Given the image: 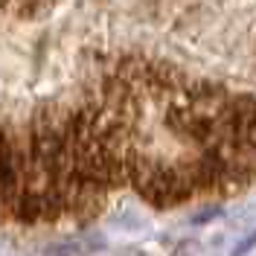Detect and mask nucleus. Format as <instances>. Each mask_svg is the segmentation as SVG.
I'll use <instances>...</instances> for the list:
<instances>
[{
	"label": "nucleus",
	"instance_id": "1",
	"mask_svg": "<svg viewBox=\"0 0 256 256\" xmlns=\"http://www.w3.org/2000/svg\"><path fill=\"white\" fill-rule=\"evenodd\" d=\"M20 154L24 134L0 128V218H12L20 195Z\"/></svg>",
	"mask_w": 256,
	"mask_h": 256
},
{
	"label": "nucleus",
	"instance_id": "2",
	"mask_svg": "<svg viewBox=\"0 0 256 256\" xmlns=\"http://www.w3.org/2000/svg\"><path fill=\"white\" fill-rule=\"evenodd\" d=\"M166 126L172 128L175 134L186 137L190 143L201 146L204 152H212L216 148V128H212V122L204 120V116H198V114H192L186 105H169Z\"/></svg>",
	"mask_w": 256,
	"mask_h": 256
},
{
	"label": "nucleus",
	"instance_id": "3",
	"mask_svg": "<svg viewBox=\"0 0 256 256\" xmlns=\"http://www.w3.org/2000/svg\"><path fill=\"white\" fill-rule=\"evenodd\" d=\"M230 96L233 94H230L227 88H222V84L198 82V84H190V88H186L180 105H186L192 114H198V116H204V120H210V122H216V120L224 114Z\"/></svg>",
	"mask_w": 256,
	"mask_h": 256
},
{
	"label": "nucleus",
	"instance_id": "4",
	"mask_svg": "<svg viewBox=\"0 0 256 256\" xmlns=\"http://www.w3.org/2000/svg\"><path fill=\"white\" fill-rule=\"evenodd\" d=\"M105 198H108V190L96 186V184H79V190L73 192L70 198V207L67 212L79 222H88V218H96L102 207H105Z\"/></svg>",
	"mask_w": 256,
	"mask_h": 256
},
{
	"label": "nucleus",
	"instance_id": "5",
	"mask_svg": "<svg viewBox=\"0 0 256 256\" xmlns=\"http://www.w3.org/2000/svg\"><path fill=\"white\" fill-rule=\"evenodd\" d=\"M52 6V0H0V9L15 18H38L41 12H47Z\"/></svg>",
	"mask_w": 256,
	"mask_h": 256
}]
</instances>
